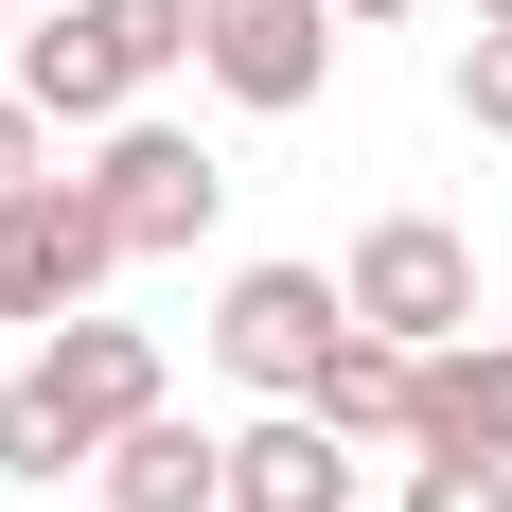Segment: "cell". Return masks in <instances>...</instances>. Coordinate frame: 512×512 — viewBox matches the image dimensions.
<instances>
[{
    "instance_id": "obj_8",
    "label": "cell",
    "mask_w": 512,
    "mask_h": 512,
    "mask_svg": "<svg viewBox=\"0 0 512 512\" xmlns=\"http://www.w3.org/2000/svg\"><path fill=\"white\" fill-rule=\"evenodd\" d=\"M89 495L106 512H230V424H195V407H142L124 442L89 460Z\"/></svg>"
},
{
    "instance_id": "obj_11",
    "label": "cell",
    "mask_w": 512,
    "mask_h": 512,
    "mask_svg": "<svg viewBox=\"0 0 512 512\" xmlns=\"http://www.w3.org/2000/svg\"><path fill=\"white\" fill-rule=\"evenodd\" d=\"M301 407L336 424V442H407V407H424V354H407V336H371V318H354V336L318 354V389H301Z\"/></svg>"
},
{
    "instance_id": "obj_7",
    "label": "cell",
    "mask_w": 512,
    "mask_h": 512,
    "mask_svg": "<svg viewBox=\"0 0 512 512\" xmlns=\"http://www.w3.org/2000/svg\"><path fill=\"white\" fill-rule=\"evenodd\" d=\"M336 301H354L371 336L442 354V336H477V248L442 230V212H371V230H354V265H336Z\"/></svg>"
},
{
    "instance_id": "obj_19",
    "label": "cell",
    "mask_w": 512,
    "mask_h": 512,
    "mask_svg": "<svg viewBox=\"0 0 512 512\" xmlns=\"http://www.w3.org/2000/svg\"><path fill=\"white\" fill-rule=\"evenodd\" d=\"M18 18H36V0H18Z\"/></svg>"
},
{
    "instance_id": "obj_3",
    "label": "cell",
    "mask_w": 512,
    "mask_h": 512,
    "mask_svg": "<svg viewBox=\"0 0 512 512\" xmlns=\"http://www.w3.org/2000/svg\"><path fill=\"white\" fill-rule=\"evenodd\" d=\"M89 195H106V230H124V265H177V248H212V212H230V159H212L195 124L124 106V124H89Z\"/></svg>"
},
{
    "instance_id": "obj_6",
    "label": "cell",
    "mask_w": 512,
    "mask_h": 512,
    "mask_svg": "<svg viewBox=\"0 0 512 512\" xmlns=\"http://www.w3.org/2000/svg\"><path fill=\"white\" fill-rule=\"evenodd\" d=\"M336 36H354L336 0H195V71L248 106V124H301V106L336 89Z\"/></svg>"
},
{
    "instance_id": "obj_1",
    "label": "cell",
    "mask_w": 512,
    "mask_h": 512,
    "mask_svg": "<svg viewBox=\"0 0 512 512\" xmlns=\"http://www.w3.org/2000/svg\"><path fill=\"white\" fill-rule=\"evenodd\" d=\"M142 407H177L142 318H106V301H89V318H53L36 354L0 371V477H18V495H89V460H106Z\"/></svg>"
},
{
    "instance_id": "obj_13",
    "label": "cell",
    "mask_w": 512,
    "mask_h": 512,
    "mask_svg": "<svg viewBox=\"0 0 512 512\" xmlns=\"http://www.w3.org/2000/svg\"><path fill=\"white\" fill-rule=\"evenodd\" d=\"M460 124H477V142H512V36H460Z\"/></svg>"
},
{
    "instance_id": "obj_9",
    "label": "cell",
    "mask_w": 512,
    "mask_h": 512,
    "mask_svg": "<svg viewBox=\"0 0 512 512\" xmlns=\"http://www.w3.org/2000/svg\"><path fill=\"white\" fill-rule=\"evenodd\" d=\"M230 512H354V442H336L318 407L230 424Z\"/></svg>"
},
{
    "instance_id": "obj_14",
    "label": "cell",
    "mask_w": 512,
    "mask_h": 512,
    "mask_svg": "<svg viewBox=\"0 0 512 512\" xmlns=\"http://www.w3.org/2000/svg\"><path fill=\"white\" fill-rule=\"evenodd\" d=\"M18 177H53V124L18 106V71H0V195H18Z\"/></svg>"
},
{
    "instance_id": "obj_17",
    "label": "cell",
    "mask_w": 512,
    "mask_h": 512,
    "mask_svg": "<svg viewBox=\"0 0 512 512\" xmlns=\"http://www.w3.org/2000/svg\"><path fill=\"white\" fill-rule=\"evenodd\" d=\"M36 512H106V495H36Z\"/></svg>"
},
{
    "instance_id": "obj_16",
    "label": "cell",
    "mask_w": 512,
    "mask_h": 512,
    "mask_svg": "<svg viewBox=\"0 0 512 512\" xmlns=\"http://www.w3.org/2000/svg\"><path fill=\"white\" fill-rule=\"evenodd\" d=\"M460 18H477V36H512V0H460Z\"/></svg>"
},
{
    "instance_id": "obj_5",
    "label": "cell",
    "mask_w": 512,
    "mask_h": 512,
    "mask_svg": "<svg viewBox=\"0 0 512 512\" xmlns=\"http://www.w3.org/2000/svg\"><path fill=\"white\" fill-rule=\"evenodd\" d=\"M106 283H124V230H106V195L89 177H18L0 195V318H89Z\"/></svg>"
},
{
    "instance_id": "obj_2",
    "label": "cell",
    "mask_w": 512,
    "mask_h": 512,
    "mask_svg": "<svg viewBox=\"0 0 512 512\" xmlns=\"http://www.w3.org/2000/svg\"><path fill=\"white\" fill-rule=\"evenodd\" d=\"M0 71L36 124H124V106H159V71H195V0H36Z\"/></svg>"
},
{
    "instance_id": "obj_10",
    "label": "cell",
    "mask_w": 512,
    "mask_h": 512,
    "mask_svg": "<svg viewBox=\"0 0 512 512\" xmlns=\"http://www.w3.org/2000/svg\"><path fill=\"white\" fill-rule=\"evenodd\" d=\"M407 460H512V336H442V354H424Z\"/></svg>"
},
{
    "instance_id": "obj_12",
    "label": "cell",
    "mask_w": 512,
    "mask_h": 512,
    "mask_svg": "<svg viewBox=\"0 0 512 512\" xmlns=\"http://www.w3.org/2000/svg\"><path fill=\"white\" fill-rule=\"evenodd\" d=\"M407 512H512V460H407Z\"/></svg>"
},
{
    "instance_id": "obj_18",
    "label": "cell",
    "mask_w": 512,
    "mask_h": 512,
    "mask_svg": "<svg viewBox=\"0 0 512 512\" xmlns=\"http://www.w3.org/2000/svg\"><path fill=\"white\" fill-rule=\"evenodd\" d=\"M0 53H18V0H0Z\"/></svg>"
},
{
    "instance_id": "obj_4",
    "label": "cell",
    "mask_w": 512,
    "mask_h": 512,
    "mask_svg": "<svg viewBox=\"0 0 512 512\" xmlns=\"http://www.w3.org/2000/svg\"><path fill=\"white\" fill-rule=\"evenodd\" d=\"M336 336H354L336 265H230V283H212V371H230V389H265V407H301Z\"/></svg>"
},
{
    "instance_id": "obj_15",
    "label": "cell",
    "mask_w": 512,
    "mask_h": 512,
    "mask_svg": "<svg viewBox=\"0 0 512 512\" xmlns=\"http://www.w3.org/2000/svg\"><path fill=\"white\" fill-rule=\"evenodd\" d=\"M336 18H354V36H389V18H424V0H336Z\"/></svg>"
}]
</instances>
